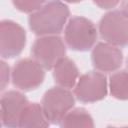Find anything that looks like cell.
<instances>
[{
	"mask_svg": "<svg viewBox=\"0 0 128 128\" xmlns=\"http://www.w3.org/2000/svg\"><path fill=\"white\" fill-rule=\"evenodd\" d=\"M70 15L68 6L60 0H49L28 18L30 30L37 36L58 35Z\"/></svg>",
	"mask_w": 128,
	"mask_h": 128,
	"instance_id": "6da1fadb",
	"label": "cell"
},
{
	"mask_svg": "<svg viewBox=\"0 0 128 128\" xmlns=\"http://www.w3.org/2000/svg\"><path fill=\"white\" fill-rule=\"evenodd\" d=\"M97 40V29L94 23L83 16H72L64 28V41L74 51H88Z\"/></svg>",
	"mask_w": 128,
	"mask_h": 128,
	"instance_id": "7a4b0ae2",
	"label": "cell"
},
{
	"mask_svg": "<svg viewBox=\"0 0 128 128\" xmlns=\"http://www.w3.org/2000/svg\"><path fill=\"white\" fill-rule=\"evenodd\" d=\"M75 98L71 91L60 86L48 89L41 101L43 111L50 124H60L63 117L73 108Z\"/></svg>",
	"mask_w": 128,
	"mask_h": 128,
	"instance_id": "3957f363",
	"label": "cell"
},
{
	"mask_svg": "<svg viewBox=\"0 0 128 128\" xmlns=\"http://www.w3.org/2000/svg\"><path fill=\"white\" fill-rule=\"evenodd\" d=\"M44 67L34 58L20 59L12 67L11 80L19 90H35L44 82Z\"/></svg>",
	"mask_w": 128,
	"mask_h": 128,
	"instance_id": "277c9868",
	"label": "cell"
},
{
	"mask_svg": "<svg viewBox=\"0 0 128 128\" xmlns=\"http://www.w3.org/2000/svg\"><path fill=\"white\" fill-rule=\"evenodd\" d=\"M66 43L58 35L39 36L31 48V55L44 69L50 70L66 55Z\"/></svg>",
	"mask_w": 128,
	"mask_h": 128,
	"instance_id": "5b68a950",
	"label": "cell"
},
{
	"mask_svg": "<svg viewBox=\"0 0 128 128\" xmlns=\"http://www.w3.org/2000/svg\"><path fill=\"white\" fill-rule=\"evenodd\" d=\"M98 31L105 42L118 47L128 46V18L120 10L105 13L99 21Z\"/></svg>",
	"mask_w": 128,
	"mask_h": 128,
	"instance_id": "8992f818",
	"label": "cell"
},
{
	"mask_svg": "<svg viewBox=\"0 0 128 128\" xmlns=\"http://www.w3.org/2000/svg\"><path fill=\"white\" fill-rule=\"evenodd\" d=\"M108 92L106 76L100 71L82 74L74 87V95L82 103H94L103 100Z\"/></svg>",
	"mask_w": 128,
	"mask_h": 128,
	"instance_id": "52a82bcc",
	"label": "cell"
},
{
	"mask_svg": "<svg viewBox=\"0 0 128 128\" xmlns=\"http://www.w3.org/2000/svg\"><path fill=\"white\" fill-rule=\"evenodd\" d=\"M26 45V31L12 20L0 22V55L3 59L19 56Z\"/></svg>",
	"mask_w": 128,
	"mask_h": 128,
	"instance_id": "ba28073f",
	"label": "cell"
},
{
	"mask_svg": "<svg viewBox=\"0 0 128 128\" xmlns=\"http://www.w3.org/2000/svg\"><path fill=\"white\" fill-rule=\"evenodd\" d=\"M91 60L94 68L100 72H114L123 63V52L118 46L107 42H99L91 52Z\"/></svg>",
	"mask_w": 128,
	"mask_h": 128,
	"instance_id": "9c48e42d",
	"label": "cell"
},
{
	"mask_svg": "<svg viewBox=\"0 0 128 128\" xmlns=\"http://www.w3.org/2000/svg\"><path fill=\"white\" fill-rule=\"evenodd\" d=\"M26 96L16 90H9L1 96V122L5 127H18L21 112L28 104Z\"/></svg>",
	"mask_w": 128,
	"mask_h": 128,
	"instance_id": "30bf717a",
	"label": "cell"
},
{
	"mask_svg": "<svg viewBox=\"0 0 128 128\" xmlns=\"http://www.w3.org/2000/svg\"><path fill=\"white\" fill-rule=\"evenodd\" d=\"M53 78L58 86L67 89L73 88L79 78L78 67L73 60L65 56L53 67Z\"/></svg>",
	"mask_w": 128,
	"mask_h": 128,
	"instance_id": "8fae6325",
	"label": "cell"
},
{
	"mask_svg": "<svg viewBox=\"0 0 128 128\" xmlns=\"http://www.w3.org/2000/svg\"><path fill=\"white\" fill-rule=\"evenodd\" d=\"M49 124L42 105L33 102L28 103L21 112L18 127H48Z\"/></svg>",
	"mask_w": 128,
	"mask_h": 128,
	"instance_id": "7c38bea8",
	"label": "cell"
},
{
	"mask_svg": "<svg viewBox=\"0 0 128 128\" xmlns=\"http://www.w3.org/2000/svg\"><path fill=\"white\" fill-rule=\"evenodd\" d=\"M61 127H94V121L90 113L84 108L71 109L59 124Z\"/></svg>",
	"mask_w": 128,
	"mask_h": 128,
	"instance_id": "4fadbf2b",
	"label": "cell"
},
{
	"mask_svg": "<svg viewBox=\"0 0 128 128\" xmlns=\"http://www.w3.org/2000/svg\"><path fill=\"white\" fill-rule=\"evenodd\" d=\"M109 89L112 97L118 100H128V71L120 70L109 77Z\"/></svg>",
	"mask_w": 128,
	"mask_h": 128,
	"instance_id": "5bb4252c",
	"label": "cell"
},
{
	"mask_svg": "<svg viewBox=\"0 0 128 128\" xmlns=\"http://www.w3.org/2000/svg\"><path fill=\"white\" fill-rule=\"evenodd\" d=\"M12 3L18 11L31 14L41 8L46 0H12Z\"/></svg>",
	"mask_w": 128,
	"mask_h": 128,
	"instance_id": "9a60e30c",
	"label": "cell"
},
{
	"mask_svg": "<svg viewBox=\"0 0 128 128\" xmlns=\"http://www.w3.org/2000/svg\"><path fill=\"white\" fill-rule=\"evenodd\" d=\"M0 66H1V91H4L6 86L9 84V80H10V68L7 65V63L4 60H1L0 62Z\"/></svg>",
	"mask_w": 128,
	"mask_h": 128,
	"instance_id": "2e32d148",
	"label": "cell"
},
{
	"mask_svg": "<svg viewBox=\"0 0 128 128\" xmlns=\"http://www.w3.org/2000/svg\"><path fill=\"white\" fill-rule=\"evenodd\" d=\"M93 2L99 8L104 10H109L116 7L119 4L120 0H93Z\"/></svg>",
	"mask_w": 128,
	"mask_h": 128,
	"instance_id": "e0dca14e",
	"label": "cell"
},
{
	"mask_svg": "<svg viewBox=\"0 0 128 128\" xmlns=\"http://www.w3.org/2000/svg\"><path fill=\"white\" fill-rule=\"evenodd\" d=\"M120 11L128 18V0H123V1H122Z\"/></svg>",
	"mask_w": 128,
	"mask_h": 128,
	"instance_id": "ac0fdd59",
	"label": "cell"
},
{
	"mask_svg": "<svg viewBox=\"0 0 128 128\" xmlns=\"http://www.w3.org/2000/svg\"><path fill=\"white\" fill-rule=\"evenodd\" d=\"M63 1L67 3H79V2H82L83 0H63Z\"/></svg>",
	"mask_w": 128,
	"mask_h": 128,
	"instance_id": "d6986e66",
	"label": "cell"
},
{
	"mask_svg": "<svg viewBox=\"0 0 128 128\" xmlns=\"http://www.w3.org/2000/svg\"><path fill=\"white\" fill-rule=\"evenodd\" d=\"M126 63H127V67H128V57H127V60H126Z\"/></svg>",
	"mask_w": 128,
	"mask_h": 128,
	"instance_id": "ffe728a7",
	"label": "cell"
}]
</instances>
